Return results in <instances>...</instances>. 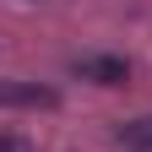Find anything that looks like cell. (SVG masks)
I'll return each mask as SVG.
<instances>
[{"label": "cell", "instance_id": "obj_1", "mask_svg": "<svg viewBox=\"0 0 152 152\" xmlns=\"http://www.w3.org/2000/svg\"><path fill=\"white\" fill-rule=\"evenodd\" d=\"M71 71L82 76V82H92V87H125L130 82V65L120 54H76Z\"/></svg>", "mask_w": 152, "mask_h": 152}, {"label": "cell", "instance_id": "obj_2", "mask_svg": "<svg viewBox=\"0 0 152 152\" xmlns=\"http://www.w3.org/2000/svg\"><path fill=\"white\" fill-rule=\"evenodd\" d=\"M0 109H60V92L38 82H0Z\"/></svg>", "mask_w": 152, "mask_h": 152}, {"label": "cell", "instance_id": "obj_3", "mask_svg": "<svg viewBox=\"0 0 152 152\" xmlns=\"http://www.w3.org/2000/svg\"><path fill=\"white\" fill-rule=\"evenodd\" d=\"M120 147H125V152H152V114L120 125Z\"/></svg>", "mask_w": 152, "mask_h": 152}, {"label": "cell", "instance_id": "obj_4", "mask_svg": "<svg viewBox=\"0 0 152 152\" xmlns=\"http://www.w3.org/2000/svg\"><path fill=\"white\" fill-rule=\"evenodd\" d=\"M0 152H33V141H27V136H6V130H0Z\"/></svg>", "mask_w": 152, "mask_h": 152}]
</instances>
